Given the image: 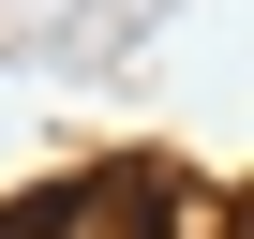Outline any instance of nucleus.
<instances>
[{"label": "nucleus", "mask_w": 254, "mask_h": 239, "mask_svg": "<svg viewBox=\"0 0 254 239\" xmlns=\"http://www.w3.org/2000/svg\"><path fill=\"white\" fill-rule=\"evenodd\" d=\"M60 239H150V194H120V179H105V194L60 209Z\"/></svg>", "instance_id": "nucleus-1"}]
</instances>
